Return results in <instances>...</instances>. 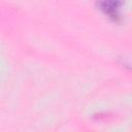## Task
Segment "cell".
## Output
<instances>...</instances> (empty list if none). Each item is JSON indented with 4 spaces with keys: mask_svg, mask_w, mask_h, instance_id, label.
Returning <instances> with one entry per match:
<instances>
[{
    "mask_svg": "<svg viewBox=\"0 0 132 132\" xmlns=\"http://www.w3.org/2000/svg\"><path fill=\"white\" fill-rule=\"evenodd\" d=\"M118 3L117 1H113V0H107V1H104L102 3V9H104L106 12H108L109 14H112L117 11V8H118Z\"/></svg>",
    "mask_w": 132,
    "mask_h": 132,
    "instance_id": "obj_1",
    "label": "cell"
}]
</instances>
